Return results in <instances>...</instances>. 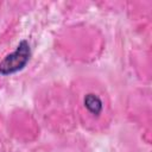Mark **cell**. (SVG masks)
Here are the masks:
<instances>
[{"mask_svg": "<svg viewBox=\"0 0 152 152\" xmlns=\"http://www.w3.org/2000/svg\"><path fill=\"white\" fill-rule=\"evenodd\" d=\"M31 56L30 45L26 40H21L17 49L7 55L1 62H0V74L6 76L14 74L19 70H21L28 62Z\"/></svg>", "mask_w": 152, "mask_h": 152, "instance_id": "cell-1", "label": "cell"}, {"mask_svg": "<svg viewBox=\"0 0 152 152\" xmlns=\"http://www.w3.org/2000/svg\"><path fill=\"white\" fill-rule=\"evenodd\" d=\"M84 104L87 109L94 115H99L102 110V102L95 94H87L84 97Z\"/></svg>", "mask_w": 152, "mask_h": 152, "instance_id": "cell-2", "label": "cell"}]
</instances>
